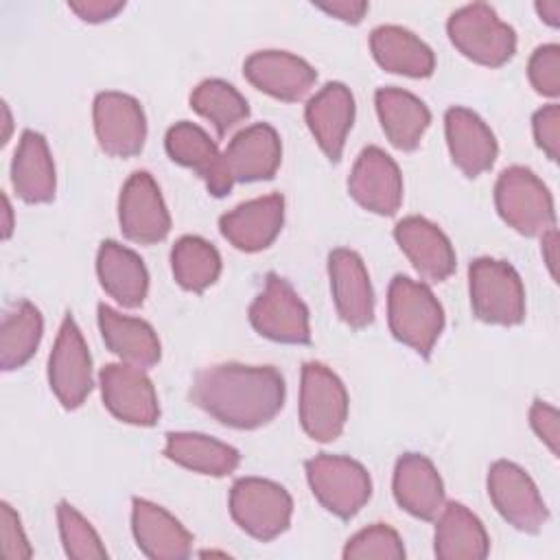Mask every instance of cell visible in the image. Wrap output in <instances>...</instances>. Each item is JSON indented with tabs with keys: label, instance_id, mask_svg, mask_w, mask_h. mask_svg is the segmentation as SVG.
<instances>
[{
	"label": "cell",
	"instance_id": "7a4b0ae2",
	"mask_svg": "<svg viewBox=\"0 0 560 560\" xmlns=\"http://www.w3.org/2000/svg\"><path fill=\"white\" fill-rule=\"evenodd\" d=\"M387 322L400 343L429 357L444 328V311L427 284L394 276L387 291Z\"/></svg>",
	"mask_w": 560,
	"mask_h": 560
},
{
	"label": "cell",
	"instance_id": "4dcf8cb0",
	"mask_svg": "<svg viewBox=\"0 0 560 560\" xmlns=\"http://www.w3.org/2000/svg\"><path fill=\"white\" fill-rule=\"evenodd\" d=\"M370 48L376 63L394 74L422 79L435 68L433 50L402 26H376L370 35Z\"/></svg>",
	"mask_w": 560,
	"mask_h": 560
},
{
	"label": "cell",
	"instance_id": "5b68a950",
	"mask_svg": "<svg viewBox=\"0 0 560 560\" xmlns=\"http://www.w3.org/2000/svg\"><path fill=\"white\" fill-rule=\"evenodd\" d=\"M468 289L475 315L481 322L514 326L525 317V289L516 269L497 258H477L468 267Z\"/></svg>",
	"mask_w": 560,
	"mask_h": 560
},
{
	"label": "cell",
	"instance_id": "60d3db41",
	"mask_svg": "<svg viewBox=\"0 0 560 560\" xmlns=\"http://www.w3.org/2000/svg\"><path fill=\"white\" fill-rule=\"evenodd\" d=\"M529 424L536 435L549 446L553 455L560 453V416L545 400H534L529 409Z\"/></svg>",
	"mask_w": 560,
	"mask_h": 560
},
{
	"label": "cell",
	"instance_id": "b9f144b4",
	"mask_svg": "<svg viewBox=\"0 0 560 560\" xmlns=\"http://www.w3.org/2000/svg\"><path fill=\"white\" fill-rule=\"evenodd\" d=\"M70 11H74L83 22H105L112 20L118 11L125 9V2L120 0H81V2H70Z\"/></svg>",
	"mask_w": 560,
	"mask_h": 560
},
{
	"label": "cell",
	"instance_id": "d590c367",
	"mask_svg": "<svg viewBox=\"0 0 560 560\" xmlns=\"http://www.w3.org/2000/svg\"><path fill=\"white\" fill-rule=\"evenodd\" d=\"M57 523L61 542L68 558L74 560H101L107 558V549L103 547L98 534L70 503L61 501L57 505Z\"/></svg>",
	"mask_w": 560,
	"mask_h": 560
},
{
	"label": "cell",
	"instance_id": "836d02e7",
	"mask_svg": "<svg viewBox=\"0 0 560 560\" xmlns=\"http://www.w3.org/2000/svg\"><path fill=\"white\" fill-rule=\"evenodd\" d=\"M171 267L182 289L201 293L217 282L221 273V256L206 238L182 236L171 249Z\"/></svg>",
	"mask_w": 560,
	"mask_h": 560
},
{
	"label": "cell",
	"instance_id": "ac0fdd59",
	"mask_svg": "<svg viewBox=\"0 0 560 560\" xmlns=\"http://www.w3.org/2000/svg\"><path fill=\"white\" fill-rule=\"evenodd\" d=\"M328 276L339 317L350 328H365L374 319V291L361 256L343 247L330 252Z\"/></svg>",
	"mask_w": 560,
	"mask_h": 560
},
{
	"label": "cell",
	"instance_id": "277c9868",
	"mask_svg": "<svg viewBox=\"0 0 560 560\" xmlns=\"http://www.w3.org/2000/svg\"><path fill=\"white\" fill-rule=\"evenodd\" d=\"M501 219L525 236H542L556 225L553 197L538 175L525 166L505 168L494 186Z\"/></svg>",
	"mask_w": 560,
	"mask_h": 560
},
{
	"label": "cell",
	"instance_id": "7c38bea8",
	"mask_svg": "<svg viewBox=\"0 0 560 560\" xmlns=\"http://www.w3.org/2000/svg\"><path fill=\"white\" fill-rule=\"evenodd\" d=\"M118 221L122 234L140 245L160 243L171 230V217L155 179L147 171H136L125 182L118 199Z\"/></svg>",
	"mask_w": 560,
	"mask_h": 560
},
{
	"label": "cell",
	"instance_id": "f546056e",
	"mask_svg": "<svg viewBox=\"0 0 560 560\" xmlns=\"http://www.w3.org/2000/svg\"><path fill=\"white\" fill-rule=\"evenodd\" d=\"M433 551L440 560H481L490 551V538L481 521L462 503H444L438 514Z\"/></svg>",
	"mask_w": 560,
	"mask_h": 560
},
{
	"label": "cell",
	"instance_id": "2e32d148",
	"mask_svg": "<svg viewBox=\"0 0 560 560\" xmlns=\"http://www.w3.org/2000/svg\"><path fill=\"white\" fill-rule=\"evenodd\" d=\"M282 160L278 131L267 122H256L238 131L223 151V175L232 188L236 182L271 179Z\"/></svg>",
	"mask_w": 560,
	"mask_h": 560
},
{
	"label": "cell",
	"instance_id": "6da1fadb",
	"mask_svg": "<svg viewBox=\"0 0 560 560\" xmlns=\"http://www.w3.org/2000/svg\"><path fill=\"white\" fill-rule=\"evenodd\" d=\"M190 400L234 429H258L284 405V378L271 365L217 363L195 374Z\"/></svg>",
	"mask_w": 560,
	"mask_h": 560
},
{
	"label": "cell",
	"instance_id": "30bf717a",
	"mask_svg": "<svg viewBox=\"0 0 560 560\" xmlns=\"http://www.w3.org/2000/svg\"><path fill=\"white\" fill-rule=\"evenodd\" d=\"M488 494L497 512L518 532L536 534L549 518V510L536 483L514 462L499 459L490 466Z\"/></svg>",
	"mask_w": 560,
	"mask_h": 560
},
{
	"label": "cell",
	"instance_id": "484cf974",
	"mask_svg": "<svg viewBox=\"0 0 560 560\" xmlns=\"http://www.w3.org/2000/svg\"><path fill=\"white\" fill-rule=\"evenodd\" d=\"M101 287L125 308H136L149 291V273L142 258L116 241H103L96 256Z\"/></svg>",
	"mask_w": 560,
	"mask_h": 560
},
{
	"label": "cell",
	"instance_id": "74e56055",
	"mask_svg": "<svg viewBox=\"0 0 560 560\" xmlns=\"http://www.w3.org/2000/svg\"><path fill=\"white\" fill-rule=\"evenodd\" d=\"M527 74H529V83L538 94L556 98L560 94V46L558 44L538 46L529 57Z\"/></svg>",
	"mask_w": 560,
	"mask_h": 560
},
{
	"label": "cell",
	"instance_id": "9a60e30c",
	"mask_svg": "<svg viewBox=\"0 0 560 560\" xmlns=\"http://www.w3.org/2000/svg\"><path fill=\"white\" fill-rule=\"evenodd\" d=\"M350 197L374 214H394L402 203V175L398 164L378 147L359 153L348 177Z\"/></svg>",
	"mask_w": 560,
	"mask_h": 560
},
{
	"label": "cell",
	"instance_id": "cb8c5ba5",
	"mask_svg": "<svg viewBox=\"0 0 560 560\" xmlns=\"http://www.w3.org/2000/svg\"><path fill=\"white\" fill-rule=\"evenodd\" d=\"M131 529L140 551L153 560H182L190 556V532L164 508L147 499H133Z\"/></svg>",
	"mask_w": 560,
	"mask_h": 560
},
{
	"label": "cell",
	"instance_id": "d4e9b609",
	"mask_svg": "<svg viewBox=\"0 0 560 560\" xmlns=\"http://www.w3.org/2000/svg\"><path fill=\"white\" fill-rule=\"evenodd\" d=\"M164 147L173 162L192 168L206 182L210 195L223 197L232 190L223 175V153L199 125L188 120L175 122L166 131Z\"/></svg>",
	"mask_w": 560,
	"mask_h": 560
},
{
	"label": "cell",
	"instance_id": "3957f363",
	"mask_svg": "<svg viewBox=\"0 0 560 560\" xmlns=\"http://www.w3.org/2000/svg\"><path fill=\"white\" fill-rule=\"evenodd\" d=\"M453 46L475 63L503 66L516 52V33L499 20L490 4L472 2L457 9L446 24Z\"/></svg>",
	"mask_w": 560,
	"mask_h": 560
},
{
	"label": "cell",
	"instance_id": "7bdbcfd3",
	"mask_svg": "<svg viewBox=\"0 0 560 560\" xmlns=\"http://www.w3.org/2000/svg\"><path fill=\"white\" fill-rule=\"evenodd\" d=\"M317 7L328 15H335L337 20H343L350 24L361 22V18L368 11V2L363 0H332V2H317Z\"/></svg>",
	"mask_w": 560,
	"mask_h": 560
},
{
	"label": "cell",
	"instance_id": "bcb514c9",
	"mask_svg": "<svg viewBox=\"0 0 560 560\" xmlns=\"http://www.w3.org/2000/svg\"><path fill=\"white\" fill-rule=\"evenodd\" d=\"M2 203H4V225H2V236H4V238H9V236H11V230H13V221H11L13 212H11V203H9V197H7V195H2Z\"/></svg>",
	"mask_w": 560,
	"mask_h": 560
},
{
	"label": "cell",
	"instance_id": "ba28073f",
	"mask_svg": "<svg viewBox=\"0 0 560 560\" xmlns=\"http://www.w3.org/2000/svg\"><path fill=\"white\" fill-rule=\"evenodd\" d=\"M306 479L315 499L339 518H352L372 494L368 470L343 455H317L308 459Z\"/></svg>",
	"mask_w": 560,
	"mask_h": 560
},
{
	"label": "cell",
	"instance_id": "d6986e66",
	"mask_svg": "<svg viewBox=\"0 0 560 560\" xmlns=\"http://www.w3.org/2000/svg\"><path fill=\"white\" fill-rule=\"evenodd\" d=\"M394 238L424 280L442 282L455 271V249L448 236L429 219L405 217L396 223Z\"/></svg>",
	"mask_w": 560,
	"mask_h": 560
},
{
	"label": "cell",
	"instance_id": "e575fe53",
	"mask_svg": "<svg viewBox=\"0 0 560 560\" xmlns=\"http://www.w3.org/2000/svg\"><path fill=\"white\" fill-rule=\"evenodd\" d=\"M190 107L212 122L219 136H225L249 116L245 96L228 81L206 79L190 94Z\"/></svg>",
	"mask_w": 560,
	"mask_h": 560
},
{
	"label": "cell",
	"instance_id": "8992f818",
	"mask_svg": "<svg viewBox=\"0 0 560 560\" xmlns=\"http://www.w3.org/2000/svg\"><path fill=\"white\" fill-rule=\"evenodd\" d=\"M348 418V392L341 378L324 363L308 361L302 368L300 422L315 442H332Z\"/></svg>",
	"mask_w": 560,
	"mask_h": 560
},
{
	"label": "cell",
	"instance_id": "f35d334b",
	"mask_svg": "<svg viewBox=\"0 0 560 560\" xmlns=\"http://www.w3.org/2000/svg\"><path fill=\"white\" fill-rule=\"evenodd\" d=\"M0 540H2V556L9 560H22L33 556L26 534L22 529L20 516L9 503L0 505Z\"/></svg>",
	"mask_w": 560,
	"mask_h": 560
},
{
	"label": "cell",
	"instance_id": "d6a6232c",
	"mask_svg": "<svg viewBox=\"0 0 560 560\" xmlns=\"http://www.w3.org/2000/svg\"><path fill=\"white\" fill-rule=\"evenodd\" d=\"M44 332V319L35 304L18 302L7 311L0 328V365L2 370L22 368L37 350Z\"/></svg>",
	"mask_w": 560,
	"mask_h": 560
},
{
	"label": "cell",
	"instance_id": "ab89813d",
	"mask_svg": "<svg viewBox=\"0 0 560 560\" xmlns=\"http://www.w3.org/2000/svg\"><path fill=\"white\" fill-rule=\"evenodd\" d=\"M532 127L536 144L556 162L560 155V107L556 103L540 107L532 118Z\"/></svg>",
	"mask_w": 560,
	"mask_h": 560
},
{
	"label": "cell",
	"instance_id": "603a6c76",
	"mask_svg": "<svg viewBox=\"0 0 560 560\" xmlns=\"http://www.w3.org/2000/svg\"><path fill=\"white\" fill-rule=\"evenodd\" d=\"M444 131L451 158L464 175L477 177L494 164L499 151L494 133L472 109H446Z\"/></svg>",
	"mask_w": 560,
	"mask_h": 560
},
{
	"label": "cell",
	"instance_id": "5bb4252c",
	"mask_svg": "<svg viewBox=\"0 0 560 560\" xmlns=\"http://www.w3.org/2000/svg\"><path fill=\"white\" fill-rule=\"evenodd\" d=\"M94 131L107 155L129 158L144 147L147 118L133 96L122 92H101L94 98Z\"/></svg>",
	"mask_w": 560,
	"mask_h": 560
},
{
	"label": "cell",
	"instance_id": "ee69618b",
	"mask_svg": "<svg viewBox=\"0 0 560 560\" xmlns=\"http://www.w3.org/2000/svg\"><path fill=\"white\" fill-rule=\"evenodd\" d=\"M542 258L549 267L551 278H558V232H556V228L542 234Z\"/></svg>",
	"mask_w": 560,
	"mask_h": 560
},
{
	"label": "cell",
	"instance_id": "e0dca14e",
	"mask_svg": "<svg viewBox=\"0 0 560 560\" xmlns=\"http://www.w3.org/2000/svg\"><path fill=\"white\" fill-rule=\"evenodd\" d=\"M245 79L280 101L304 98L317 81L315 68L287 50H258L243 63Z\"/></svg>",
	"mask_w": 560,
	"mask_h": 560
},
{
	"label": "cell",
	"instance_id": "4fadbf2b",
	"mask_svg": "<svg viewBox=\"0 0 560 560\" xmlns=\"http://www.w3.org/2000/svg\"><path fill=\"white\" fill-rule=\"evenodd\" d=\"M105 407L118 420L138 427H151L160 418L158 394L142 368L129 363H109L98 376Z\"/></svg>",
	"mask_w": 560,
	"mask_h": 560
},
{
	"label": "cell",
	"instance_id": "ffe728a7",
	"mask_svg": "<svg viewBox=\"0 0 560 560\" xmlns=\"http://www.w3.org/2000/svg\"><path fill=\"white\" fill-rule=\"evenodd\" d=\"M284 199L282 195H265L249 199L219 219V230L241 252H260L269 247L282 230Z\"/></svg>",
	"mask_w": 560,
	"mask_h": 560
},
{
	"label": "cell",
	"instance_id": "52a82bcc",
	"mask_svg": "<svg viewBox=\"0 0 560 560\" xmlns=\"http://www.w3.org/2000/svg\"><path fill=\"white\" fill-rule=\"evenodd\" d=\"M230 514L243 532L265 542L289 527L293 501L276 481L243 477L230 490Z\"/></svg>",
	"mask_w": 560,
	"mask_h": 560
},
{
	"label": "cell",
	"instance_id": "1f68e13d",
	"mask_svg": "<svg viewBox=\"0 0 560 560\" xmlns=\"http://www.w3.org/2000/svg\"><path fill=\"white\" fill-rule=\"evenodd\" d=\"M164 455L188 470L212 475V477H223L234 472L241 462V455L234 446L219 442L210 435L190 433V431L168 433Z\"/></svg>",
	"mask_w": 560,
	"mask_h": 560
},
{
	"label": "cell",
	"instance_id": "f6af8a7d",
	"mask_svg": "<svg viewBox=\"0 0 560 560\" xmlns=\"http://www.w3.org/2000/svg\"><path fill=\"white\" fill-rule=\"evenodd\" d=\"M538 15L549 24V26H558L560 24V2L558 0H547V2H538L536 4Z\"/></svg>",
	"mask_w": 560,
	"mask_h": 560
},
{
	"label": "cell",
	"instance_id": "9c48e42d",
	"mask_svg": "<svg viewBox=\"0 0 560 560\" xmlns=\"http://www.w3.org/2000/svg\"><path fill=\"white\" fill-rule=\"evenodd\" d=\"M249 322L254 330L278 343H308V308L295 293V289L280 278L269 273L265 289L249 306Z\"/></svg>",
	"mask_w": 560,
	"mask_h": 560
},
{
	"label": "cell",
	"instance_id": "7402d4cb",
	"mask_svg": "<svg viewBox=\"0 0 560 560\" xmlns=\"http://www.w3.org/2000/svg\"><path fill=\"white\" fill-rule=\"evenodd\" d=\"M394 499L416 518L435 521L444 508V483L433 462L420 453H405L394 468Z\"/></svg>",
	"mask_w": 560,
	"mask_h": 560
},
{
	"label": "cell",
	"instance_id": "83f0119b",
	"mask_svg": "<svg viewBox=\"0 0 560 560\" xmlns=\"http://www.w3.org/2000/svg\"><path fill=\"white\" fill-rule=\"evenodd\" d=\"M98 328L105 346L125 363L144 370L160 361V339L144 319L98 304Z\"/></svg>",
	"mask_w": 560,
	"mask_h": 560
},
{
	"label": "cell",
	"instance_id": "44dd1931",
	"mask_svg": "<svg viewBox=\"0 0 560 560\" xmlns=\"http://www.w3.org/2000/svg\"><path fill=\"white\" fill-rule=\"evenodd\" d=\"M304 118L319 149L328 160L337 162L354 120V96L343 83L330 81L308 98Z\"/></svg>",
	"mask_w": 560,
	"mask_h": 560
},
{
	"label": "cell",
	"instance_id": "8d00e7d4",
	"mask_svg": "<svg viewBox=\"0 0 560 560\" xmlns=\"http://www.w3.org/2000/svg\"><path fill=\"white\" fill-rule=\"evenodd\" d=\"M346 560H365V558H378V560H400L405 558V547L396 529H392L385 523H374L359 534H354L346 547H343Z\"/></svg>",
	"mask_w": 560,
	"mask_h": 560
},
{
	"label": "cell",
	"instance_id": "f1b7e54d",
	"mask_svg": "<svg viewBox=\"0 0 560 560\" xmlns=\"http://www.w3.org/2000/svg\"><path fill=\"white\" fill-rule=\"evenodd\" d=\"M374 103L387 140L400 151H413L431 122L429 107L400 88L376 90Z\"/></svg>",
	"mask_w": 560,
	"mask_h": 560
},
{
	"label": "cell",
	"instance_id": "8fae6325",
	"mask_svg": "<svg viewBox=\"0 0 560 560\" xmlns=\"http://www.w3.org/2000/svg\"><path fill=\"white\" fill-rule=\"evenodd\" d=\"M48 383L66 409L81 407L94 385L92 357L70 313L63 317L55 348L48 357Z\"/></svg>",
	"mask_w": 560,
	"mask_h": 560
},
{
	"label": "cell",
	"instance_id": "4316f807",
	"mask_svg": "<svg viewBox=\"0 0 560 560\" xmlns=\"http://www.w3.org/2000/svg\"><path fill=\"white\" fill-rule=\"evenodd\" d=\"M11 184L26 203H48L55 197L57 175L42 133L26 129L11 162Z\"/></svg>",
	"mask_w": 560,
	"mask_h": 560
}]
</instances>
